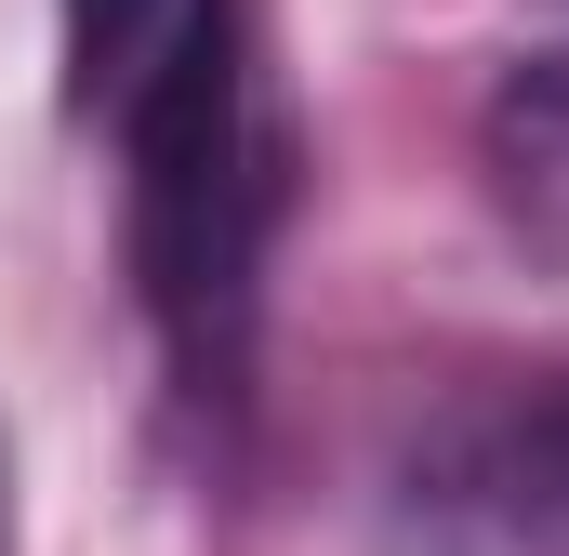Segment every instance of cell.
Returning a JSON list of instances; mask_svg holds the SVG:
<instances>
[{
    "mask_svg": "<svg viewBox=\"0 0 569 556\" xmlns=\"http://www.w3.org/2000/svg\"><path fill=\"white\" fill-rule=\"evenodd\" d=\"M120 159H133V291L199 398L252 385L266 331V252H279V107L239 0H186L172 40L120 93Z\"/></svg>",
    "mask_w": 569,
    "mask_h": 556,
    "instance_id": "6da1fadb",
    "label": "cell"
},
{
    "mask_svg": "<svg viewBox=\"0 0 569 556\" xmlns=\"http://www.w3.org/2000/svg\"><path fill=\"white\" fill-rule=\"evenodd\" d=\"M371 556H569V371L437 398L371 490Z\"/></svg>",
    "mask_w": 569,
    "mask_h": 556,
    "instance_id": "7a4b0ae2",
    "label": "cell"
},
{
    "mask_svg": "<svg viewBox=\"0 0 569 556\" xmlns=\"http://www.w3.org/2000/svg\"><path fill=\"white\" fill-rule=\"evenodd\" d=\"M477 172H490V212L517 226V252H543L569 278V40L517 53L477 107Z\"/></svg>",
    "mask_w": 569,
    "mask_h": 556,
    "instance_id": "3957f363",
    "label": "cell"
},
{
    "mask_svg": "<svg viewBox=\"0 0 569 556\" xmlns=\"http://www.w3.org/2000/svg\"><path fill=\"white\" fill-rule=\"evenodd\" d=\"M172 13H186V0H67V93H80V107H120L133 67L172 40Z\"/></svg>",
    "mask_w": 569,
    "mask_h": 556,
    "instance_id": "277c9868",
    "label": "cell"
},
{
    "mask_svg": "<svg viewBox=\"0 0 569 556\" xmlns=\"http://www.w3.org/2000/svg\"><path fill=\"white\" fill-rule=\"evenodd\" d=\"M0 556H13V504H0Z\"/></svg>",
    "mask_w": 569,
    "mask_h": 556,
    "instance_id": "5b68a950",
    "label": "cell"
}]
</instances>
